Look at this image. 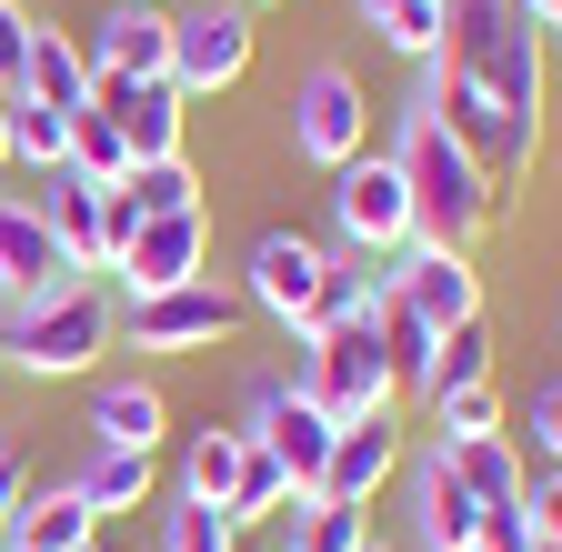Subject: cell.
<instances>
[{
  "mask_svg": "<svg viewBox=\"0 0 562 552\" xmlns=\"http://www.w3.org/2000/svg\"><path fill=\"white\" fill-rule=\"evenodd\" d=\"M292 151L322 161V171H341V161L372 151V101H362V81H351L341 60L302 71V91H292Z\"/></svg>",
  "mask_w": 562,
  "mask_h": 552,
  "instance_id": "7",
  "label": "cell"
},
{
  "mask_svg": "<svg viewBox=\"0 0 562 552\" xmlns=\"http://www.w3.org/2000/svg\"><path fill=\"white\" fill-rule=\"evenodd\" d=\"M41 222H50V241H60V261H70V271H111V191H101V181L50 171Z\"/></svg>",
  "mask_w": 562,
  "mask_h": 552,
  "instance_id": "16",
  "label": "cell"
},
{
  "mask_svg": "<svg viewBox=\"0 0 562 552\" xmlns=\"http://www.w3.org/2000/svg\"><path fill=\"white\" fill-rule=\"evenodd\" d=\"M522 522H532V542H562V462L522 482Z\"/></svg>",
  "mask_w": 562,
  "mask_h": 552,
  "instance_id": "36",
  "label": "cell"
},
{
  "mask_svg": "<svg viewBox=\"0 0 562 552\" xmlns=\"http://www.w3.org/2000/svg\"><path fill=\"white\" fill-rule=\"evenodd\" d=\"M251 71V11L241 0H211V11L171 21V91L201 101V91H232Z\"/></svg>",
  "mask_w": 562,
  "mask_h": 552,
  "instance_id": "10",
  "label": "cell"
},
{
  "mask_svg": "<svg viewBox=\"0 0 562 552\" xmlns=\"http://www.w3.org/2000/svg\"><path fill=\"white\" fill-rule=\"evenodd\" d=\"M402 191H412V241H432V251H472L492 222H503V191L482 181V161L452 142V131L432 121V111H412V131H402Z\"/></svg>",
  "mask_w": 562,
  "mask_h": 552,
  "instance_id": "2",
  "label": "cell"
},
{
  "mask_svg": "<svg viewBox=\"0 0 562 552\" xmlns=\"http://www.w3.org/2000/svg\"><path fill=\"white\" fill-rule=\"evenodd\" d=\"M402 482H412V542L422 552H472L482 542V503H472V482L452 472L442 442L422 452V462H402Z\"/></svg>",
  "mask_w": 562,
  "mask_h": 552,
  "instance_id": "12",
  "label": "cell"
},
{
  "mask_svg": "<svg viewBox=\"0 0 562 552\" xmlns=\"http://www.w3.org/2000/svg\"><path fill=\"white\" fill-rule=\"evenodd\" d=\"M442 452H452V472L472 482L482 512H492V503H522V482H532L522 452H513V432H462V442H442Z\"/></svg>",
  "mask_w": 562,
  "mask_h": 552,
  "instance_id": "23",
  "label": "cell"
},
{
  "mask_svg": "<svg viewBox=\"0 0 562 552\" xmlns=\"http://www.w3.org/2000/svg\"><path fill=\"white\" fill-rule=\"evenodd\" d=\"M302 493H292V472H281L261 442H241V472H232V493H222V512L232 522H281V512H292Z\"/></svg>",
  "mask_w": 562,
  "mask_h": 552,
  "instance_id": "27",
  "label": "cell"
},
{
  "mask_svg": "<svg viewBox=\"0 0 562 552\" xmlns=\"http://www.w3.org/2000/svg\"><path fill=\"white\" fill-rule=\"evenodd\" d=\"M532 452H552V462H562V382H542V392H532Z\"/></svg>",
  "mask_w": 562,
  "mask_h": 552,
  "instance_id": "39",
  "label": "cell"
},
{
  "mask_svg": "<svg viewBox=\"0 0 562 552\" xmlns=\"http://www.w3.org/2000/svg\"><path fill=\"white\" fill-rule=\"evenodd\" d=\"M31 31H41V21L21 11V0H0V101L21 91V60H31Z\"/></svg>",
  "mask_w": 562,
  "mask_h": 552,
  "instance_id": "35",
  "label": "cell"
},
{
  "mask_svg": "<svg viewBox=\"0 0 562 552\" xmlns=\"http://www.w3.org/2000/svg\"><path fill=\"white\" fill-rule=\"evenodd\" d=\"M422 111L482 161L492 191H513L542 151V31L522 0H442V50L422 60Z\"/></svg>",
  "mask_w": 562,
  "mask_h": 552,
  "instance_id": "1",
  "label": "cell"
},
{
  "mask_svg": "<svg viewBox=\"0 0 562 552\" xmlns=\"http://www.w3.org/2000/svg\"><path fill=\"white\" fill-rule=\"evenodd\" d=\"M372 552H382V542H372Z\"/></svg>",
  "mask_w": 562,
  "mask_h": 552,
  "instance_id": "46",
  "label": "cell"
},
{
  "mask_svg": "<svg viewBox=\"0 0 562 552\" xmlns=\"http://www.w3.org/2000/svg\"><path fill=\"white\" fill-rule=\"evenodd\" d=\"M161 432H171V402H161V382H101V402H91V442L101 452H161Z\"/></svg>",
  "mask_w": 562,
  "mask_h": 552,
  "instance_id": "19",
  "label": "cell"
},
{
  "mask_svg": "<svg viewBox=\"0 0 562 552\" xmlns=\"http://www.w3.org/2000/svg\"><path fill=\"white\" fill-rule=\"evenodd\" d=\"M0 331H11V322H0Z\"/></svg>",
  "mask_w": 562,
  "mask_h": 552,
  "instance_id": "45",
  "label": "cell"
},
{
  "mask_svg": "<svg viewBox=\"0 0 562 552\" xmlns=\"http://www.w3.org/2000/svg\"><path fill=\"white\" fill-rule=\"evenodd\" d=\"M432 412H442V442H462V432H503V392H492V382H472V392H432Z\"/></svg>",
  "mask_w": 562,
  "mask_h": 552,
  "instance_id": "34",
  "label": "cell"
},
{
  "mask_svg": "<svg viewBox=\"0 0 562 552\" xmlns=\"http://www.w3.org/2000/svg\"><path fill=\"white\" fill-rule=\"evenodd\" d=\"M81 542H101V512L70 493V482H60V493H31V503H21L11 552H81Z\"/></svg>",
  "mask_w": 562,
  "mask_h": 552,
  "instance_id": "22",
  "label": "cell"
},
{
  "mask_svg": "<svg viewBox=\"0 0 562 552\" xmlns=\"http://www.w3.org/2000/svg\"><path fill=\"white\" fill-rule=\"evenodd\" d=\"M542 552H562V542H542Z\"/></svg>",
  "mask_w": 562,
  "mask_h": 552,
  "instance_id": "43",
  "label": "cell"
},
{
  "mask_svg": "<svg viewBox=\"0 0 562 552\" xmlns=\"http://www.w3.org/2000/svg\"><path fill=\"white\" fill-rule=\"evenodd\" d=\"M292 552H372V512L362 503H331V493H302L292 512Z\"/></svg>",
  "mask_w": 562,
  "mask_h": 552,
  "instance_id": "26",
  "label": "cell"
},
{
  "mask_svg": "<svg viewBox=\"0 0 562 552\" xmlns=\"http://www.w3.org/2000/svg\"><path fill=\"white\" fill-rule=\"evenodd\" d=\"M331 412L292 382V372H261L251 402H241V442H261L281 472H292V493H322V462H331Z\"/></svg>",
  "mask_w": 562,
  "mask_h": 552,
  "instance_id": "5",
  "label": "cell"
},
{
  "mask_svg": "<svg viewBox=\"0 0 562 552\" xmlns=\"http://www.w3.org/2000/svg\"><path fill=\"white\" fill-rule=\"evenodd\" d=\"M60 171H81V181H101V191L131 181V142H121V121H111L101 101L70 111V151H60Z\"/></svg>",
  "mask_w": 562,
  "mask_h": 552,
  "instance_id": "24",
  "label": "cell"
},
{
  "mask_svg": "<svg viewBox=\"0 0 562 552\" xmlns=\"http://www.w3.org/2000/svg\"><path fill=\"white\" fill-rule=\"evenodd\" d=\"M151 482H161L151 452H101V442H91V462L70 472V493H81L91 512H131V503H151Z\"/></svg>",
  "mask_w": 562,
  "mask_h": 552,
  "instance_id": "25",
  "label": "cell"
},
{
  "mask_svg": "<svg viewBox=\"0 0 562 552\" xmlns=\"http://www.w3.org/2000/svg\"><path fill=\"white\" fill-rule=\"evenodd\" d=\"M522 21H532V31H552V21H562V0H522Z\"/></svg>",
  "mask_w": 562,
  "mask_h": 552,
  "instance_id": "40",
  "label": "cell"
},
{
  "mask_svg": "<svg viewBox=\"0 0 562 552\" xmlns=\"http://www.w3.org/2000/svg\"><path fill=\"white\" fill-rule=\"evenodd\" d=\"M121 201L140 222H161V212H201V181H191V161H131Z\"/></svg>",
  "mask_w": 562,
  "mask_h": 552,
  "instance_id": "30",
  "label": "cell"
},
{
  "mask_svg": "<svg viewBox=\"0 0 562 552\" xmlns=\"http://www.w3.org/2000/svg\"><path fill=\"white\" fill-rule=\"evenodd\" d=\"M0 322H11V331H0V362H21L31 382H70V372H91L111 352V292H91V282H60L41 302H11Z\"/></svg>",
  "mask_w": 562,
  "mask_h": 552,
  "instance_id": "3",
  "label": "cell"
},
{
  "mask_svg": "<svg viewBox=\"0 0 562 552\" xmlns=\"http://www.w3.org/2000/svg\"><path fill=\"white\" fill-rule=\"evenodd\" d=\"M111 271L131 282V302H140V292H171V282H201V212H161V222H140L131 251H121Z\"/></svg>",
  "mask_w": 562,
  "mask_h": 552,
  "instance_id": "17",
  "label": "cell"
},
{
  "mask_svg": "<svg viewBox=\"0 0 562 552\" xmlns=\"http://www.w3.org/2000/svg\"><path fill=\"white\" fill-rule=\"evenodd\" d=\"M322 271H331L322 241H302V232H261L251 261H241V302L271 312L281 331H312V322H322Z\"/></svg>",
  "mask_w": 562,
  "mask_h": 552,
  "instance_id": "8",
  "label": "cell"
},
{
  "mask_svg": "<svg viewBox=\"0 0 562 552\" xmlns=\"http://www.w3.org/2000/svg\"><path fill=\"white\" fill-rule=\"evenodd\" d=\"M372 331H382V362H392V392H422V382H432V322H422L392 282H382V302H372Z\"/></svg>",
  "mask_w": 562,
  "mask_h": 552,
  "instance_id": "21",
  "label": "cell"
},
{
  "mask_svg": "<svg viewBox=\"0 0 562 552\" xmlns=\"http://www.w3.org/2000/svg\"><path fill=\"white\" fill-rule=\"evenodd\" d=\"M91 101L121 121L131 161H181V91L171 81H91Z\"/></svg>",
  "mask_w": 562,
  "mask_h": 552,
  "instance_id": "18",
  "label": "cell"
},
{
  "mask_svg": "<svg viewBox=\"0 0 562 552\" xmlns=\"http://www.w3.org/2000/svg\"><path fill=\"white\" fill-rule=\"evenodd\" d=\"M392 292L432 322V331H462V322H482V271H472V251H432V241H412L402 261H392Z\"/></svg>",
  "mask_w": 562,
  "mask_h": 552,
  "instance_id": "13",
  "label": "cell"
},
{
  "mask_svg": "<svg viewBox=\"0 0 562 552\" xmlns=\"http://www.w3.org/2000/svg\"><path fill=\"white\" fill-rule=\"evenodd\" d=\"M161 552H241V522H232L222 503L171 493V512H161Z\"/></svg>",
  "mask_w": 562,
  "mask_h": 552,
  "instance_id": "29",
  "label": "cell"
},
{
  "mask_svg": "<svg viewBox=\"0 0 562 552\" xmlns=\"http://www.w3.org/2000/svg\"><path fill=\"white\" fill-rule=\"evenodd\" d=\"M232 472H241V432H191V452H181V493L191 503H222Z\"/></svg>",
  "mask_w": 562,
  "mask_h": 552,
  "instance_id": "32",
  "label": "cell"
},
{
  "mask_svg": "<svg viewBox=\"0 0 562 552\" xmlns=\"http://www.w3.org/2000/svg\"><path fill=\"white\" fill-rule=\"evenodd\" d=\"M402 472V423L392 412H351V423L331 432V462H322V493L331 503H362L372 512V493Z\"/></svg>",
  "mask_w": 562,
  "mask_h": 552,
  "instance_id": "14",
  "label": "cell"
},
{
  "mask_svg": "<svg viewBox=\"0 0 562 552\" xmlns=\"http://www.w3.org/2000/svg\"><path fill=\"white\" fill-rule=\"evenodd\" d=\"M331 222H341V251H402L412 241V191H402V161H341L331 171Z\"/></svg>",
  "mask_w": 562,
  "mask_h": 552,
  "instance_id": "9",
  "label": "cell"
},
{
  "mask_svg": "<svg viewBox=\"0 0 562 552\" xmlns=\"http://www.w3.org/2000/svg\"><path fill=\"white\" fill-rule=\"evenodd\" d=\"M0 171H11V101H0Z\"/></svg>",
  "mask_w": 562,
  "mask_h": 552,
  "instance_id": "41",
  "label": "cell"
},
{
  "mask_svg": "<svg viewBox=\"0 0 562 552\" xmlns=\"http://www.w3.org/2000/svg\"><path fill=\"white\" fill-rule=\"evenodd\" d=\"M11 101H41V111H81L91 101V50L70 31H31V60H21V91Z\"/></svg>",
  "mask_w": 562,
  "mask_h": 552,
  "instance_id": "20",
  "label": "cell"
},
{
  "mask_svg": "<svg viewBox=\"0 0 562 552\" xmlns=\"http://www.w3.org/2000/svg\"><path fill=\"white\" fill-rule=\"evenodd\" d=\"M60 282H81V271L60 261V241H50V222H41V201L0 191V292H11V302H41V292H60Z\"/></svg>",
  "mask_w": 562,
  "mask_h": 552,
  "instance_id": "15",
  "label": "cell"
},
{
  "mask_svg": "<svg viewBox=\"0 0 562 552\" xmlns=\"http://www.w3.org/2000/svg\"><path fill=\"white\" fill-rule=\"evenodd\" d=\"M60 151H70V111L11 101V161H31V171H60Z\"/></svg>",
  "mask_w": 562,
  "mask_h": 552,
  "instance_id": "33",
  "label": "cell"
},
{
  "mask_svg": "<svg viewBox=\"0 0 562 552\" xmlns=\"http://www.w3.org/2000/svg\"><path fill=\"white\" fill-rule=\"evenodd\" d=\"M292 382L331 412V423H351V412H392V362H382V331L372 312L362 322H322V331H292Z\"/></svg>",
  "mask_w": 562,
  "mask_h": 552,
  "instance_id": "4",
  "label": "cell"
},
{
  "mask_svg": "<svg viewBox=\"0 0 562 552\" xmlns=\"http://www.w3.org/2000/svg\"><path fill=\"white\" fill-rule=\"evenodd\" d=\"M362 21H372L402 60H432V50H442V0H362Z\"/></svg>",
  "mask_w": 562,
  "mask_h": 552,
  "instance_id": "28",
  "label": "cell"
},
{
  "mask_svg": "<svg viewBox=\"0 0 562 552\" xmlns=\"http://www.w3.org/2000/svg\"><path fill=\"white\" fill-rule=\"evenodd\" d=\"M21 503H31V462H21V442H0V552L21 532Z\"/></svg>",
  "mask_w": 562,
  "mask_h": 552,
  "instance_id": "37",
  "label": "cell"
},
{
  "mask_svg": "<svg viewBox=\"0 0 562 552\" xmlns=\"http://www.w3.org/2000/svg\"><path fill=\"white\" fill-rule=\"evenodd\" d=\"M241 11H261V0H241Z\"/></svg>",
  "mask_w": 562,
  "mask_h": 552,
  "instance_id": "42",
  "label": "cell"
},
{
  "mask_svg": "<svg viewBox=\"0 0 562 552\" xmlns=\"http://www.w3.org/2000/svg\"><path fill=\"white\" fill-rule=\"evenodd\" d=\"M472 552H542V542H532L522 503H492V512H482V542H472Z\"/></svg>",
  "mask_w": 562,
  "mask_h": 552,
  "instance_id": "38",
  "label": "cell"
},
{
  "mask_svg": "<svg viewBox=\"0 0 562 552\" xmlns=\"http://www.w3.org/2000/svg\"><path fill=\"white\" fill-rule=\"evenodd\" d=\"M472 382H492V331L482 322H462V331L432 341V382H422V392H472Z\"/></svg>",
  "mask_w": 562,
  "mask_h": 552,
  "instance_id": "31",
  "label": "cell"
},
{
  "mask_svg": "<svg viewBox=\"0 0 562 552\" xmlns=\"http://www.w3.org/2000/svg\"><path fill=\"white\" fill-rule=\"evenodd\" d=\"M81 50H91V81H171V11L161 0H111Z\"/></svg>",
  "mask_w": 562,
  "mask_h": 552,
  "instance_id": "11",
  "label": "cell"
},
{
  "mask_svg": "<svg viewBox=\"0 0 562 552\" xmlns=\"http://www.w3.org/2000/svg\"><path fill=\"white\" fill-rule=\"evenodd\" d=\"M241 292H222L201 271V282H171V292H140L131 302V352H211V341L241 331Z\"/></svg>",
  "mask_w": 562,
  "mask_h": 552,
  "instance_id": "6",
  "label": "cell"
},
{
  "mask_svg": "<svg viewBox=\"0 0 562 552\" xmlns=\"http://www.w3.org/2000/svg\"><path fill=\"white\" fill-rule=\"evenodd\" d=\"M552 41H562V21H552Z\"/></svg>",
  "mask_w": 562,
  "mask_h": 552,
  "instance_id": "44",
  "label": "cell"
}]
</instances>
